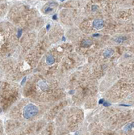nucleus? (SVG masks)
I'll use <instances>...</instances> for the list:
<instances>
[{"mask_svg": "<svg viewBox=\"0 0 134 135\" xmlns=\"http://www.w3.org/2000/svg\"><path fill=\"white\" fill-rule=\"evenodd\" d=\"M53 104L41 103L24 97L12 106L7 113L9 118L32 122L43 118Z\"/></svg>", "mask_w": 134, "mask_h": 135, "instance_id": "423d86ee", "label": "nucleus"}, {"mask_svg": "<svg viewBox=\"0 0 134 135\" xmlns=\"http://www.w3.org/2000/svg\"><path fill=\"white\" fill-rule=\"evenodd\" d=\"M112 15L85 16L81 20L78 28L87 34H103L112 36L122 32L123 26Z\"/></svg>", "mask_w": 134, "mask_h": 135, "instance_id": "39448f33", "label": "nucleus"}, {"mask_svg": "<svg viewBox=\"0 0 134 135\" xmlns=\"http://www.w3.org/2000/svg\"><path fill=\"white\" fill-rule=\"evenodd\" d=\"M42 1H50V0H42Z\"/></svg>", "mask_w": 134, "mask_h": 135, "instance_id": "473e14b6", "label": "nucleus"}, {"mask_svg": "<svg viewBox=\"0 0 134 135\" xmlns=\"http://www.w3.org/2000/svg\"><path fill=\"white\" fill-rule=\"evenodd\" d=\"M114 70L118 79L134 78V57H125L122 55L114 66Z\"/></svg>", "mask_w": 134, "mask_h": 135, "instance_id": "f3484780", "label": "nucleus"}, {"mask_svg": "<svg viewBox=\"0 0 134 135\" xmlns=\"http://www.w3.org/2000/svg\"><path fill=\"white\" fill-rule=\"evenodd\" d=\"M37 41V34L35 31L24 32L22 37L19 39V44L16 53L17 54L16 58L28 53L34 47Z\"/></svg>", "mask_w": 134, "mask_h": 135, "instance_id": "6ab92c4d", "label": "nucleus"}, {"mask_svg": "<svg viewBox=\"0 0 134 135\" xmlns=\"http://www.w3.org/2000/svg\"><path fill=\"white\" fill-rule=\"evenodd\" d=\"M18 30L10 21L0 22V60L16 53L19 44Z\"/></svg>", "mask_w": 134, "mask_h": 135, "instance_id": "9b49d317", "label": "nucleus"}, {"mask_svg": "<svg viewBox=\"0 0 134 135\" xmlns=\"http://www.w3.org/2000/svg\"><path fill=\"white\" fill-rule=\"evenodd\" d=\"M85 59L86 58L78 54L75 50L70 52L62 59L59 69L55 75V77L59 80L63 79L65 76L82 66L83 62H85Z\"/></svg>", "mask_w": 134, "mask_h": 135, "instance_id": "dca6fc26", "label": "nucleus"}, {"mask_svg": "<svg viewBox=\"0 0 134 135\" xmlns=\"http://www.w3.org/2000/svg\"><path fill=\"white\" fill-rule=\"evenodd\" d=\"M3 112V110H2V108H1V104H0V113H1Z\"/></svg>", "mask_w": 134, "mask_h": 135, "instance_id": "c756f323", "label": "nucleus"}, {"mask_svg": "<svg viewBox=\"0 0 134 135\" xmlns=\"http://www.w3.org/2000/svg\"><path fill=\"white\" fill-rule=\"evenodd\" d=\"M59 8V4L54 0H50V1H47V3L41 7V13H43L45 16L53 15L57 11Z\"/></svg>", "mask_w": 134, "mask_h": 135, "instance_id": "393cba45", "label": "nucleus"}, {"mask_svg": "<svg viewBox=\"0 0 134 135\" xmlns=\"http://www.w3.org/2000/svg\"><path fill=\"white\" fill-rule=\"evenodd\" d=\"M66 36L67 40L74 46L75 51L85 58H88L105 46L107 41L111 36L103 34H87L78 27L69 28Z\"/></svg>", "mask_w": 134, "mask_h": 135, "instance_id": "20e7f679", "label": "nucleus"}, {"mask_svg": "<svg viewBox=\"0 0 134 135\" xmlns=\"http://www.w3.org/2000/svg\"><path fill=\"white\" fill-rule=\"evenodd\" d=\"M105 100L120 106L134 104V78H120L108 88L103 95Z\"/></svg>", "mask_w": 134, "mask_h": 135, "instance_id": "6e6552de", "label": "nucleus"}, {"mask_svg": "<svg viewBox=\"0 0 134 135\" xmlns=\"http://www.w3.org/2000/svg\"><path fill=\"white\" fill-rule=\"evenodd\" d=\"M133 117L132 110L119 107H107L97 115L95 119L107 129L116 131L122 128Z\"/></svg>", "mask_w": 134, "mask_h": 135, "instance_id": "9d476101", "label": "nucleus"}, {"mask_svg": "<svg viewBox=\"0 0 134 135\" xmlns=\"http://www.w3.org/2000/svg\"><path fill=\"white\" fill-rule=\"evenodd\" d=\"M26 122L20 121L16 119L10 118L5 122L4 130L7 134H18Z\"/></svg>", "mask_w": 134, "mask_h": 135, "instance_id": "5701e85b", "label": "nucleus"}, {"mask_svg": "<svg viewBox=\"0 0 134 135\" xmlns=\"http://www.w3.org/2000/svg\"><path fill=\"white\" fill-rule=\"evenodd\" d=\"M120 0H89L82 8L85 16H108L119 8Z\"/></svg>", "mask_w": 134, "mask_h": 135, "instance_id": "2eb2a0df", "label": "nucleus"}, {"mask_svg": "<svg viewBox=\"0 0 134 135\" xmlns=\"http://www.w3.org/2000/svg\"><path fill=\"white\" fill-rule=\"evenodd\" d=\"M74 105L82 107L88 100L97 98L99 80L91 73L87 64L71 72L60 80Z\"/></svg>", "mask_w": 134, "mask_h": 135, "instance_id": "f257e3e1", "label": "nucleus"}, {"mask_svg": "<svg viewBox=\"0 0 134 135\" xmlns=\"http://www.w3.org/2000/svg\"><path fill=\"white\" fill-rule=\"evenodd\" d=\"M41 134H57V127L54 121L48 122Z\"/></svg>", "mask_w": 134, "mask_h": 135, "instance_id": "a878e982", "label": "nucleus"}, {"mask_svg": "<svg viewBox=\"0 0 134 135\" xmlns=\"http://www.w3.org/2000/svg\"><path fill=\"white\" fill-rule=\"evenodd\" d=\"M74 50V46L70 41L56 44L44 53L35 71L44 75L55 76L62 59Z\"/></svg>", "mask_w": 134, "mask_h": 135, "instance_id": "0eeeda50", "label": "nucleus"}, {"mask_svg": "<svg viewBox=\"0 0 134 135\" xmlns=\"http://www.w3.org/2000/svg\"><path fill=\"white\" fill-rule=\"evenodd\" d=\"M112 16L121 23H133L134 7H127V8H119L113 12Z\"/></svg>", "mask_w": 134, "mask_h": 135, "instance_id": "4be33fe9", "label": "nucleus"}, {"mask_svg": "<svg viewBox=\"0 0 134 135\" xmlns=\"http://www.w3.org/2000/svg\"><path fill=\"white\" fill-rule=\"evenodd\" d=\"M85 0H68L59 5V20L63 26L70 28L78 27L84 16L82 8L86 4Z\"/></svg>", "mask_w": 134, "mask_h": 135, "instance_id": "f8f14e48", "label": "nucleus"}, {"mask_svg": "<svg viewBox=\"0 0 134 135\" xmlns=\"http://www.w3.org/2000/svg\"><path fill=\"white\" fill-rule=\"evenodd\" d=\"M84 119V112L81 107L74 104L66 107L53 120L57 127V134L77 132L81 128Z\"/></svg>", "mask_w": 134, "mask_h": 135, "instance_id": "1a4fd4ad", "label": "nucleus"}, {"mask_svg": "<svg viewBox=\"0 0 134 135\" xmlns=\"http://www.w3.org/2000/svg\"><path fill=\"white\" fill-rule=\"evenodd\" d=\"M5 1H6V0H0V3H3Z\"/></svg>", "mask_w": 134, "mask_h": 135, "instance_id": "7c9ffc66", "label": "nucleus"}, {"mask_svg": "<svg viewBox=\"0 0 134 135\" xmlns=\"http://www.w3.org/2000/svg\"><path fill=\"white\" fill-rule=\"evenodd\" d=\"M22 88L17 82L0 80V104L3 112L7 113L21 98Z\"/></svg>", "mask_w": 134, "mask_h": 135, "instance_id": "ddd939ff", "label": "nucleus"}, {"mask_svg": "<svg viewBox=\"0 0 134 135\" xmlns=\"http://www.w3.org/2000/svg\"><path fill=\"white\" fill-rule=\"evenodd\" d=\"M23 97L44 104H53L68 96L57 78L36 72L29 76L22 88Z\"/></svg>", "mask_w": 134, "mask_h": 135, "instance_id": "f03ea898", "label": "nucleus"}, {"mask_svg": "<svg viewBox=\"0 0 134 135\" xmlns=\"http://www.w3.org/2000/svg\"><path fill=\"white\" fill-rule=\"evenodd\" d=\"M132 115H133V117H134V109L132 110Z\"/></svg>", "mask_w": 134, "mask_h": 135, "instance_id": "2f4dec72", "label": "nucleus"}, {"mask_svg": "<svg viewBox=\"0 0 134 135\" xmlns=\"http://www.w3.org/2000/svg\"><path fill=\"white\" fill-rule=\"evenodd\" d=\"M134 43V32H120L111 36L106 42V45H123L128 47Z\"/></svg>", "mask_w": 134, "mask_h": 135, "instance_id": "412c9836", "label": "nucleus"}, {"mask_svg": "<svg viewBox=\"0 0 134 135\" xmlns=\"http://www.w3.org/2000/svg\"><path fill=\"white\" fill-rule=\"evenodd\" d=\"M133 23H134V21H133Z\"/></svg>", "mask_w": 134, "mask_h": 135, "instance_id": "72a5a7b5", "label": "nucleus"}, {"mask_svg": "<svg viewBox=\"0 0 134 135\" xmlns=\"http://www.w3.org/2000/svg\"><path fill=\"white\" fill-rule=\"evenodd\" d=\"M127 50L134 57V43H132V45H130L127 47Z\"/></svg>", "mask_w": 134, "mask_h": 135, "instance_id": "cd10ccee", "label": "nucleus"}, {"mask_svg": "<svg viewBox=\"0 0 134 135\" xmlns=\"http://www.w3.org/2000/svg\"><path fill=\"white\" fill-rule=\"evenodd\" d=\"M38 36H43L47 35L52 45H56L62 41L65 36V30L59 23L48 24V26L39 30Z\"/></svg>", "mask_w": 134, "mask_h": 135, "instance_id": "a211bd4d", "label": "nucleus"}, {"mask_svg": "<svg viewBox=\"0 0 134 135\" xmlns=\"http://www.w3.org/2000/svg\"><path fill=\"white\" fill-rule=\"evenodd\" d=\"M89 132L91 134H115L116 133L112 130H110L105 128L100 122L95 118L94 121L91 122L88 127Z\"/></svg>", "mask_w": 134, "mask_h": 135, "instance_id": "b1692460", "label": "nucleus"}, {"mask_svg": "<svg viewBox=\"0 0 134 135\" xmlns=\"http://www.w3.org/2000/svg\"><path fill=\"white\" fill-rule=\"evenodd\" d=\"M9 6L6 3H0V18L3 17L7 14V12L9 11Z\"/></svg>", "mask_w": 134, "mask_h": 135, "instance_id": "bb28decb", "label": "nucleus"}, {"mask_svg": "<svg viewBox=\"0 0 134 135\" xmlns=\"http://www.w3.org/2000/svg\"><path fill=\"white\" fill-rule=\"evenodd\" d=\"M127 47L123 45H105L87 58L91 64H108L116 66L119 59L126 52Z\"/></svg>", "mask_w": 134, "mask_h": 135, "instance_id": "4468645a", "label": "nucleus"}, {"mask_svg": "<svg viewBox=\"0 0 134 135\" xmlns=\"http://www.w3.org/2000/svg\"><path fill=\"white\" fill-rule=\"evenodd\" d=\"M7 19L23 32L41 30L44 25V20L37 9L23 3H15L9 8Z\"/></svg>", "mask_w": 134, "mask_h": 135, "instance_id": "7ed1b4c3", "label": "nucleus"}, {"mask_svg": "<svg viewBox=\"0 0 134 135\" xmlns=\"http://www.w3.org/2000/svg\"><path fill=\"white\" fill-rule=\"evenodd\" d=\"M4 131V126L3 124V121L0 120V134H3Z\"/></svg>", "mask_w": 134, "mask_h": 135, "instance_id": "c85d7f7f", "label": "nucleus"}, {"mask_svg": "<svg viewBox=\"0 0 134 135\" xmlns=\"http://www.w3.org/2000/svg\"><path fill=\"white\" fill-rule=\"evenodd\" d=\"M71 104H73V103H72L70 97L69 96L64 98V99L61 100L57 102H55L48 109V111L46 112L43 118L48 122L53 121L55 118L57 117V116L60 113V112L62 111V109H64L66 107L70 106Z\"/></svg>", "mask_w": 134, "mask_h": 135, "instance_id": "aec40b11", "label": "nucleus"}]
</instances>
